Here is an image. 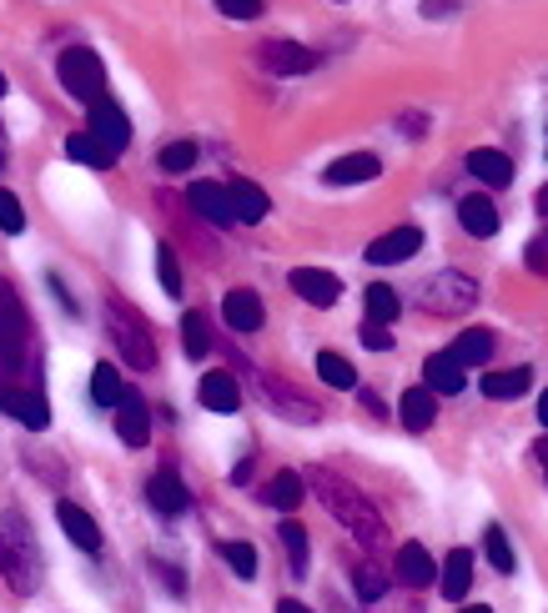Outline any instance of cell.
Here are the masks:
<instances>
[{
    "label": "cell",
    "instance_id": "6da1fadb",
    "mask_svg": "<svg viewBox=\"0 0 548 613\" xmlns=\"http://www.w3.org/2000/svg\"><path fill=\"white\" fill-rule=\"evenodd\" d=\"M317 498H323V508L337 518V523L348 528L352 539L362 543V549H383L387 543V523H383V514H377L373 503H368V493H358L348 483V478H337V473H327V468H312L307 478H302Z\"/></svg>",
    "mask_w": 548,
    "mask_h": 613
},
{
    "label": "cell",
    "instance_id": "7a4b0ae2",
    "mask_svg": "<svg viewBox=\"0 0 548 613\" xmlns=\"http://www.w3.org/2000/svg\"><path fill=\"white\" fill-rule=\"evenodd\" d=\"M0 574H5V583H11L15 593H36L40 574H46L40 543H36L31 518H25L21 508H5V514H0Z\"/></svg>",
    "mask_w": 548,
    "mask_h": 613
},
{
    "label": "cell",
    "instance_id": "3957f363",
    "mask_svg": "<svg viewBox=\"0 0 548 613\" xmlns=\"http://www.w3.org/2000/svg\"><path fill=\"white\" fill-rule=\"evenodd\" d=\"M106 322H112V342L126 357V367L151 373V367H156V342H151L147 317H141L137 307H126V302H112V307H106Z\"/></svg>",
    "mask_w": 548,
    "mask_h": 613
},
{
    "label": "cell",
    "instance_id": "277c9868",
    "mask_svg": "<svg viewBox=\"0 0 548 613\" xmlns=\"http://www.w3.org/2000/svg\"><path fill=\"white\" fill-rule=\"evenodd\" d=\"M25 347H31V317L11 282H0V373H15L25 363Z\"/></svg>",
    "mask_w": 548,
    "mask_h": 613
},
{
    "label": "cell",
    "instance_id": "5b68a950",
    "mask_svg": "<svg viewBox=\"0 0 548 613\" xmlns=\"http://www.w3.org/2000/svg\"><path fill=\"white\" fill-rule=\"evenodd\" d=\"M56 75H61V86L71 91L75 101H101L106 96V71H101V56L86 46H71L61 50V61H56Z\"/></svg>",
    "mask_w": 548,
    "mask_h": 613
},
{
    "label": "cell",
    "instance_id": "8992f818",
    "mask_svg": "<svg viewBox=\"0 0 548 613\" xmlns=\"http://www.w3.org/2000/svg\"><path fill=\"white\" fill-rule=\"evenodd\" d=\"M478 302V282L468 272H438L428 276V287H423V307L438 317H463L468 307Z\"/></svg>",
    "mask_w": 548,
    "mask_h": 613
},
{
    "label": "cell",
    "instance_id": "52a82bcc",
    "mask_svg": "<svg viewBox=\"0 0 548 613\" xmlns=\"http://www.w3.org/2000/svg\"><path fill=\"white\" fill-rule=\"evenodd\" d=\"M86 137H96L101 146L112 151V156H121V151H126V141H131V121H126V111L116 106L112 96L91 101V126H86Z\"/></svg>",
    "mask_w": 548,
    "mask_h": 613
},
{
    "label": "cell",
    "instance_id": "ba28073f",
    "mask_svg": "<svg viewBox=\"0 0 548 613\" xmlns=\"http://www.w3.org/2000/svg\"><path fill=\"white\" fill-rule=\"evenodd\" d=\"M257 66L272 75H302L317 66V50L298 46V40H263V46H257Z\"/></svg>",
    "mask_w": 548,
    "mask_h": 613
},
{
    "label": "cell",
    "instance_id": "9c48e42d",
    "mask_svg": "<svg viewBox=\"0 0 548 613\" xmlns=\"http://www.w3.org/2000/svg\"><path fill=\"white\" fill-rule=\"evenodd\" d=\"M287 282H292V292H298L307 307H333V302L342 297V282H337L333 272H323V267H298Z\"/></svg>",
    "mask_w": 548,
    "mask_h": 613
},
{
    "label": "cell",
    "instance_id": "30bf717a",
    "mask_svg": "<svg viewBox=\"0 0 548 613\" xmlns=\"http://www.w3.org/2000/svg\"><path fill=\"white\" fill-rule=\"evenodd\" d=\"M116 438H121L126 448H147L151 413H147V402H141L137 392H121V402H116Z\"/></svg>",
    "mask_w": 548,
    "mask_h": 613
},
{
    "label": "cell",
    "instance_id": "8fae6325",
    "mask_svg": "<svg viewBox=\"0 0 548 613\" xmlns=\"http://www.w3.org/2000/svg\"><path fill=\"white\" fill-rule=\"evenodd\" d=\"M412 251H423V232H418V226H398V232H387V237H377L373 247H368V262L398 267V262H408Z\"/></svg>",
    "mask_w": 548,
    "mask_h": 613
},
{
    "label": "cell",
    "instance_id": "7c38bea8",
    "mask_svg": "<svg viewBox=\"0 0 548 613\" xmlns=\"http://www.w3.org/2000/svg\"><path fill=\"white\" fill-rule=\"evenodd\" d=\"M0 408H5L15 423L31 427V433H40V427L50 423V408L36 388H0Z\"/></svg>",
    "mask_w": 548,
    "mask_h": 613
},
{
    "label": "cell",
    "instance_id": "4fadbf2b",
    "mask_svg": "<svg viewBox=\"0 0 548 613\" xmlns=\"http://www.w3.org/2000/svg\"><path fill=\"white\" fill-rule=\"evenodd\" d=\"M147 503L156 508L162 518H176V514H187V483L172 473V468H162V473H151V483H147Z\"/></svg>",
    "mask_w": 548,
    "mask_h": 613
},
{
    "label": "cell",
    "instance_id": "5bb4252c",
    "mask_svg": "<svg viewBox=\"0 0 548 613\" xmlns=\"http://www.w3.org/2000/svg\"><path fill=\"white\" fill-rule=\"evenodd\" d=\"M197 398H201L207 413H222V417H232L242 408V388H237V377L232 373H207L201 377V388H197Z\"/></svg>",
    "mask_w": 548,
    "mask_h": 613
},
{
    "label": "cell",
    "instance_id": "9a60e30c",
    "mask_svg": "<svg viewBox=\"0 0 548 613\" xmlns=\"http://www.w3.org/2000/svg\"><path fill=\"white\" fill-rule=\"evenodd\" d=\"M222 317H226L232 332H257L267 313H263V297H257L252 287H232L226 292V302H222Z\"/></svg>",
    "mask_w": 548,
    "mask_h": 613
},
{
    "label": "cell",
    "instance_id": "2e32d148",
    "mask_svg": "<svg viewBox=\"0 0 548 613\" xmlns=\"http://www.w3.org/2000/svg\"><path fill=\"white\" fill-rule=\"evenodd\" d=\"M377 172H383V162H377L373 151H352V156H337L323 176H327V187H358V181H373Z\"/></svg>",
    "mask_w": 548,
    "mask_h": 613
},
{
    "label": "cell",
    "instance_id": "e0dca14e",
    "mask_svg": "<svg viewBox=\"0 0 548 613\" xmlns=\"http://www.w3.org/2000/svg\"><path fill=\"white\" fill-rule=\"evenodd\" d=\"M226 201H232V222H247V226H257L272 212V201H267V191L257 187V181H232V187H226Z\"/></svg>",
    "mask_w": 548,
    "mask_h": 613
},
{
    "label": "cell",
    "instance_id": "ac0fdd59",
    "mask_svg": "<svg viewBox=\"0 0 548 613\" xmlns=\"http://www.w3.org/2000/svg\"><path fill=\"white\" fill-rule=\"evenodd\" d=\"M187 201H191V212L197 216H207V222H217V226H232V201H226V187H217V181H191Z\"/></svg>",
    "mask_w": 548,
    "mask_h": 613
},
{
    "label": "cell",
    "instance_id": "d6986e66",
    "mask_svg": "<svg viewBox=\"0 0 548 613\" xmlns=\"http://www.w3.org/2000/svg\"><path fill=\"white\" fill-rule=\"evenodd\" d=\"M56 523L66 528V539H71L75 549H86V553L101 549V528H96V518H91L86 508H75V503H56Z\"/></svg>",
    "mask_w": 548,
    "mask_h": 613
},
{
    "label": "cell",
    "instance_id": "ffe728a7",
    "mask_svg": "<svg viewBox=\"0 0 548 613\" xmlns=\"http://www.w3.org/2000/svg\"><path fill=\"white\" fill-rule=\"evenodd\" d=\"M398 578L403 583H408V589H428V583H433L438 578V564H433V553L423 549V543H403L398 549Z\"/></svg>",
    "mask_w": 548,
    "mask_h": 613
},
{
    "label": "cell",
    "instance_id": "44dd1931",
    "mask_svg": "<svg viewBox=\"0 0 548 613\" xmlns=\"http://www.w3.org/2000/svg\"><path fill=\"white\" fill-rule=\"evenodd\" d=\"M463 363L453 357V352H433L423 363V388L428 392H463Z\"/></svg>",
    "mask_w": 548,
    "mask_h": 613
},
{
    "label": "cell",
    "instance_id": "7402d4cb",
    "mask_svg": "<svg viewBox=\"0 0 548 613\" xmlns=\"http://www.w3.org/2000/svg\"><path fill=\"white\" fill-rule=\"evenodd\" d=\"M438 583H443V593H448L453 603H463V593L474 589V553L468 549H453L448 558H443V568H438Z\"/></svg>",
    "mask_w": 548,
    "mask_h": 613
},
{
    "label": "cell",
    "instance_id": "603a6c76",
    "mask_svg": "<svg viewBox=\"0 0 548 613\" xmlns=\"http://www.w3.org/2000/svg\"><path fill=\"white\" fill-rule=\"evenodd\" d=\"M458 222H463V232L478 237V241H488L493 232H499V212H493V201L488 197H463L458 201Z\"/></svg>",
    "mask_w": 548,
    "mask_h": 613
},
{
    "label": "cell",
    "instance_id": "cb8c5ba5",
    "mask_svg": "<svg viewBox=\"0 0 548 613\" xmlns=\"http://www.w3.org/2000/svg\"><path fill=\"white\" fill-rule=\"evenodd\" d=\"M468 172H474L483 187H509L513 181V162L503 156V151H493V146L468 151Z\"/></svg>",
    "mask_w": 548,
    "mask_h": 613
},
{
    "label": "cell",
    "instance_id": "d4e9b609",
    "mask_svg": "<svg viewBox=\"0 0 548 613\" xmlns=\"http://www.w3.org/2000/svg\"><path fill=\"white\" fill-rule=\"evenodd\" d=\"M433 423H438V392H428V388L403 392V427L408 433H428Z\"/></svg>",
    "mask_w": 548,
    "mask_h": 613
},
{
    "label": "cell",
    "instance_id": "484cf974",
    "mask_svg": "<svg viewBox=\"0 0 548 613\" xmlns=\"http://www.w3.org/2000/svg\"><path fill=\"white\" fill-rule=\"evenodd\" d=\"M453 357H458L463 367H483L488 357H493V332H488V327H468V332L453 342Z\"/></svg>",
    "mask_w": 548,
    "mask_h": 613
},
{
    "label": "cell",
    "instance_id": "4316f807",
    "mask_svg": "<svg viewBox=\"0 0 548 613\" xmlns=\"http://www.w3.org/2000/svg\"><path fill=\"white\" fill-rule=\"evenodd\" d=\"M528 382H534V373H528V367H503V373H488L483 377V392L493 402H509V398H524L528 392Z\"/></svg>",
    "mask_w": 548,
    "mask_h": 613
},
{
    "label": "cell",
    "instance_id": "83f0119b",
    "mask_svg": "<svg viewBox=\"0 0 548 613\" xmlns=\"http://www.w3.org/2000/svg\"><path fill=\"white\" fill-rule=\"evenodd\" d=\"M263 498L272 503V508H282V514H292V508L307 498V483H302V473H292V468H287V473H277L272 483H267Z\"/></svg>",
    "mask_w": 548,
    "mask_h": 613
},
{
    "label": "cell",
    "instance_id": "f1b7e54d",
    "mask_svg": "<svg viewBox=\"0 0 548 613\" xmlns=\"http://www.w3.org/2000/svg\"><path fill=\"white\" fill-rule=\"evenodd\" d=\"M66 156H71V162H81V166H91V172H112V151L101 146L96 137H86V131H75L71 141H66Z\"/></svg>",
    "mask_w": 548,
    "mask_h": 613
},
{
    "label": "cell",
    "instance_id": "f546056e",
    "mask_svg": "<svg viewBox=\"0 0 548 613\" xmlns=\"http://www.w3.org/2000/svg\"><path fill=\"white\" fill-rule=\"evenodd\" d=\"M263 388L272 392V402L282 408V417H292V423H317V408H312L307 398H298L292 388H282L277 377H263Z\"/></svg>",
    "mask_w": 548,
    "mask_h": 613
},
{
    "label": "cell",
    "instance_id": "4dcf8cb0",
    "mask_svg": "<svg viewBox=\"0 0 548 613\" xmlns=\"http://www.w3.org/2000/svg\"><path fill=\"white\" fill-rule=\"evenodd\" d=\"M362 302H368V322H393V317L403 313V302H398V292L387 287V282H373V287L362 292Z\"/></svg>",
    "mask_w": 548,
    "mask_h": 613
},
{
    "label": "cell",
    "instance_id": "1f68e13d",
    "mask_svg": "<svg viewBox=\"0 0 548 613\" xmlns=\"http://www.w3.org/2000/svg\"><path fill=\"white\" fill-rule=\"evenodd\" d=\"M317 377H323L327 388H358V367L342 352H317Z\"/></svg>",
    "mask_w": 548,
    "mask_h": 613
},
{
    "label": "cell",
    "instance_id": "d6a6232c",
    "mask_svg": "<svg viewBox=\"0 0 548 613\" xmlns=\"http://www.w3.org/2000/svg\"><path fill=\"white\" fill-rule=\"evenodd\" d=\"M121 373H116L112 363H96L91 367V398L101 402V408H116V402H121Z\"/></svg>",
    "mask_w": 548,
    "mask_h": 613
},
{
    "label": "cell",
    "instance_id": "836d02e7",
    "mask_svg": "<svg viewBox=\"0 0 548 613\" xmlns=\"http://www.w3.org/2000/svg\"><path fill=\"white\" fill-rule=\"evenodd\" d=\"M182 347H187V357H207V347H212V327H207L201 313L182 317Z\"/></svg>",
    "mask_w": 548,
    "mask_h": 613
},
{
    "label": "cell",
    "instance_id": "e575fe53",
    "mask_svg": "<svg viewBox=\"0 0 548 613\" xmlns=\"http://www.w3.org/2000/svg\"><path fill=\"white\" fill-rule=\"evenodd\" d=\"M277 539H282L287 558H292V574H302V568H307V528H302V523H292V518H287V523L277 528Z\"/></svg>",
    "mask_w": 548,
    "mask_h": 613
},
{
    "label": "cell",
    "instance_id": "d590c367",
    "mask_svg": "<svg viewBox=\"0 0 548 613\" xmlns=\"http://www.w3.org/2000/svg\"><path fill=\"white\" fill-rule=\"evenodd\" d=\"M156 166H162L166 176H182L197 166V146L191 141H172V146H162V156H156Z\"/></svg>",
    "mask_w": 548,
    "mask_h": 613
},
{
    "label": "cell",
    "instance_id": "8d00e7d4",
    "mask_svg": "<svg viewBox=\"0 0 548 613\" xmlns=\"http://www.w3.org/2000/svg\"><path fill=\"white\" fill-rule=\"evenodd\" d=\"M156 276H162V287H166V297H182V262H176V251L166 247H156Z\"/></svg>",
    "mask_w": 548,
    "mask_h": 613
},
{
    "label": "cell",
    "instance_id": "74e56055",
    "mask_svg": "<svg viewBox=\"0 0 548 613\" xmlns=\"http://www.w3.org/2000/svg\"><path fill=\"white\" fill-rule=\"evenodd\" d=\"M483 549H488V564L499 568V574H513V549H509V539H503V528H499V523L483 533Z\"/></svg>",
    "mask_w": 548,
    "mask_h": 613
},
{
    "label": "cell",
    "instance_id": "f35d334b",
    "mask_svg": "<svg viewBox=\"0 0 548 613\" xmlns=\"http://www.w3.org/2000/svg\"><path fill=\"white\" fill-rule=\"evenodd\" d=\"M222 558L232 564L237 578H257V549L252 543H222Z\"/></svg>",
    "mask_w": 548,
    "mask_h": 613
},
{
    "label": "cell",
    "instance_id": "ab89813d",
    "mask_svg": "<svg viewBox=\"0 0 548 613\" xmlns=\"http://www.w3.org/2000/svg\"><path fill=\"white\" fill-rule=\"evenodd\" d=\"M0 232H5V237H21L25 232V207L15 191H0Z\"/></svg>",
    "mask_w": 548,
    "mask_h": 613
},
{
    "label": "cell",
    "instance_id": "60d3db41",
    "mask_svg": "<svg viewBox=\"0 0 548 613\" xmlns=\"http://www.w3.org/2000/svg\"><path fill=\"white\" fill-rule=\"evenodd\" d=\"M352 589H358V599H368V603H377L387 593V583H383V574H377L373 564H362L358 574H352Z\"/></svg>",
    "mask_w": 548,
    "mask_h": 613
},
{
    "label": "cell",
    "instance_id": "b9f144b4",
    "mask_svg": "<svg viewBox=\"0 0 548 613\" xmlns=\"http://www.w3.org/2000/svg\"><path fill=\"white\" fill-rule=\"evenodd\" d=\"M217 11L232 15V21H257L263 15V0H217Z\"/></svg>",
    "mask_w": 548,
    "mask_h": 613
},
{
    "label": "cell",
    "instance_id": "7bdbcfd3",
    "mask_svg": "<svg viewBox=\"0 0 548 613\" xmlns=\"http://www.w3.org/2000/svg\"><path fill=\"white\" fill-rule=\"evenodd\" d=\"M362 347L387 352V347H393V332H387L383 322H362Z\"/></svg>",
    "mask_w": 548,
    "mask_h": 613
},
{
    "label": "cell",
    "instance_id": "ee69618b",
    "mask_svg": "<svg viewBox=\"0 0 548 613\" xmlns=\"http://www.w3.org/2000/svg\"><path fill=\"white\" fill-rule=\"evenodd\" d=\"M528 267H534V272H548V251H544V241H528Z\"/></svg>",
    "mask_w": 548,
    "mask_h": 613
},
{
    "label": "cell",
    "instance_id": "f6af8a7d",
    "mask_svg": "<svg viewBox=\"0 0 548 613\" xmlns=\"http://www.w3.org/2000/svg\"><path fill=\"white\" fill-rule=\"evenodd\" d=\"M448 11H453V0H423V15H433V21H443Z\"/></svg>",
    "mask_w": 548,
    "mask_h": 613
},
{
    "label": "cell",
    "instance_id": "bcb514c9",
    "mask_svg": "<svg viewBox=\"0 0 548 613\" xmlns=\"http://www.w3.org/2000/svg\"><path fill=\"white\" fill-rule=\"evenodd\" d=\"M277 613H312V609H307V603H298V599H282V603H277Z\"/></svg>",
    "mask_w": 548,
    "mask_h": 613
},
{
    "label": "cell",
    "instance_id": "7dc6e473",
    "mask_svg": "<svg viewBox=\"0 0 548 613\" xmlns=\"http://www.w3.org/2000/svg\"><path fill=\"white\" fill-rule=\"evenodd\" d=\"M538 423L548 427V388H544V398H538Z\"/></svg>",
    "mask_w": 548,
    "mask_h": 613
},
{
    "label": "cell",
    "instance_id": "c3c4849f",
    "mask_svg": "<svg viewBox=\"0 0 548 613\" xmlns=\"http://www.w3.org/2000/svg\"><path fill=\"white\" fill-rule=\"evenodd\" d=\"M534 452H538V463H544V473H548V438H544V443H538V448H534Z\"/></svg>",
    "mask_w": 548,
    "mask_h": 613
},
{
    "label": "cell",
    "instance_id": "681fc988",
    "mask_svg": "<svg viewBox=\"0 0 548 613\" xmlns=\"http://www.w3.org/2000/svg\"><path fill=\"white\" fill-rule=\"evenodd\" d=\"M463 613H493V609H488V603H468V609H463Z\"/></svg>",
    "mask_w": 548,
    "mask_h": 613
},
{
    "label": "cell",
    "instance_id": "f907efd6",
    "mask_svg": "<svg viewBox=\"0 0 548 613\" xmlns=\"http://www.w3.org/2000/svg\"><path fill=\"white\" fill-rule=\"evenodd\" d=\"M538 212H548V187H544V191H538Z\"/></svg>",
    "mask_w": 548,
    "mask_h": 613
},
{
    "label": "cell",
    "instance_id": "816d5d0a",
    "mask_svg": "<svg viewBox=\"0 0 548 613\" xmlns=\"http://www.w3.org/2000/svg\"><path fill=\"white\" fill-rule=\"evenodd\" d=\"M0 96H5V75H0Z\"/></svg>",
    "mask_w": 548,
    "mask_h": 613
}]
</instances>
